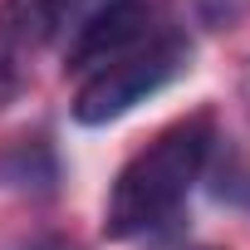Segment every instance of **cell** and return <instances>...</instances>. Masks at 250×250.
Instances as JSON below:
<instances>
[{"mask_svg":"<svg viewBox=\"0 0 250 250\" xmlns=\"http://www.w3.org/2000/svg\"><path fill=\"white\" fill-rule=\"evenodd\" d=\"M211 147H216V128L206 113H191V118L172 123V128H162L118 172L108 206H103V235L133 240V235H152V230L172 226L177 211L187 206L191 187L201 182Z\"/></svg>","mask_w":250,"mask_h":250,"instance_id":"obj_1","label":"cell"},{"mask_svg":"<svg viewBox=\"0 0 250 250\" xmlns=\"http://www.w3.org/2000/svg\"><path fill=\"white\" fill-rule=\"evenodd\" d=\"M187 59H191V44L182 35H157L143 49H133V54H123V59L83 74V83H79V93L69 103L74 123H83V128H103V123L133 113L157 88H167L187 69Z\"/></svg>","mask_w":250,"mask_h":250,"instance_id":"obj_2","label":"cell"},{"mask_svg":"<svg viewBox=\"0 0 250 250\" xmlns=\"http://www.w3.org/2000/svg\"><path fill=\"white\" fill-rule=\"evenodd\" d=\"M93 5L98 0H0V108L30 88L40 54L59 35H74Z\"/></svg>","mask_w":250,"mask_h":250,"instance_id":"obj_3","label":"cell"},{"mask_svg":"<svg viewBox=\"0 0 250 250\" xmlns=\"http://www.w3.org/2000/svg\"><path fill=\"white\" fill-rule=\"evenodd\" d=\"M157 5L152 0H98V5L74 25L69 44H64V69L74 74H93L123 54L143 49L147 40H157Z\"/></svg>","mask_w":250,"mask_h":250,"instance_id":"obj_4","label":"cell"},{"mask_svg":"<svg viewBox=\"0 0 250 250\" xmlns=\"http://www.w3.org/2000/svg\"><path fill=\"white\" fill-rule=\"evenodd\" d=\"M0 250H79V245L64 240V235H30V240H10V245H0Z\"/></svg>","mask_w":250,"mask_h":250,"instance_id":"obj_5","label":"cell"},{"mask_svg":"<svg viewBox=\"0 0 250 250\" xmlns=\"http://www.w3.org/2000/svg\"><path fill=\"white\" fill-rule=\"evenodd\" d=\"M250 5V0H201V10L211 15V20H230V15H240Z\"/></svg>","mask_w":250,"mask_h":250,"instance_id":"obj_6","label":"cell"},{"mask_svg":"<svg viewBox=\"0 0 250 250\" xmlns=\"http://www.w3.org/2000/svg\"><path fill=\"white\" fill-rule=\"evenodd\" d=\"M235 98H240V108H245V118H250V59H240V74H235Z\"/></svg>","mask_w":250,"mask_h":250,"instance_id":"obj_7","label":"cell"}]
</instances>
